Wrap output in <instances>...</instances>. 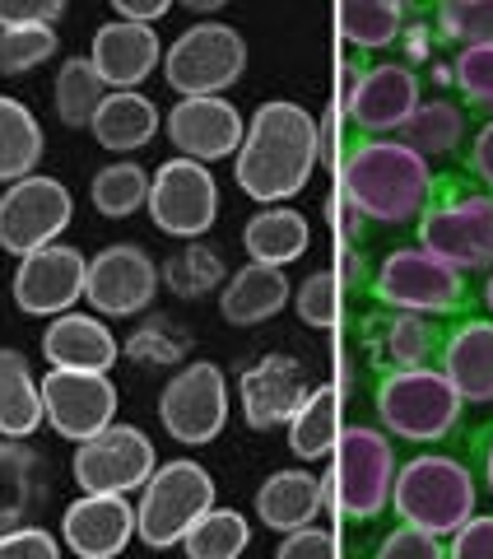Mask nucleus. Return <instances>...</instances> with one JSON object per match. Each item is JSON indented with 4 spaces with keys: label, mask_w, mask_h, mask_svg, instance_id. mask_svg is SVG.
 <instances>
[{
    "label": "nucleus",
    "mask_w": 493,
    "mask_h": 559,
    "mask_svg": "<svg viewBox=\"0 0 493 559\" xmlns=\"http://www.w3.org/2000/svg\"><path fill=\"white\" fill-rule=\"evenodd\" d=\"M322 164V131L303 103L270 98L252 112L233 154V178L256 205H285L312 182Z\"/></svg>",
    "instance_id": "f257e3e1"
},
{
    "label": "nucleus",
    "mask_w": 493,
    "mask_h": 559,
    "mask_svg": "<svg viewBox=\"0 0 493 559\" xmlns=\"http://www.w3.org/2000/svg\"><path fill=\"white\" fill-rule=\"evenodd\" d=\"M340 197L373 224H410L419 219L429 191H433V168L405 150L400 140H354L340 154Z\"/></svg>",
    "instance_id": "f03ea898"
},
{
    "label": "nucleus",
    "mask_w": 493,
    "mask_h": 559,
    "mask_svg": "<svg viewBox=\"0 0 493 559\" xmlns=\"http://www.w3.org/2000/svg\"><path fill=\"white\" fill-rule=\"evenodd\" d=\"M419 252L447 261L461 275H484L493 266V197L470 182L461 168L433 173V191L414 219Z\"/></svg>",
    "instance_id": "7ed1b4c3"
},
{
    "label": "nucleus",
    "mask_w": 493,
    "mask_h": 559,
    "mask_svg": "<svg viewBox=\"0 0 493 559\" xmlns=\"http://www.w3.org/2000/svg\"><path fill=\"white\" fill-rule=\"evenodd\" d=\"M368 299L392 312H419V318L437 322H461L480 318V294L474 280L452 271L447 261H437L419 248H396L382 257V266L368 275Z\"/></svg>",
    "instance_id": "20e7f679"
},
{
    "label": "nucleus",
    "mask_w": 493,
    "mask_h": 559,
    "mask_svg": "<svg viewBox=\"0 0 493 559\" xmlns=\"http://www.w3.org/2000/svg\"><path fill=\"white\" fill-rule=\"evenodd\" d=\"M474 503H480L474 471L461 457H452V452H419V457L396 466L392 509L405 527L447 540L474 518Z\"/></svg>",
    "instance_id": "39448f33"
},
{
    "label": "nucleus",
    "mask_w": 493,
    "mask_h": 559,
    "mask_svg": "<svg viewBox=\"0 0 493 559\" xmlns=\"http://www.w3.org/2000/svg\"><path fill=\"white\" fill-rule=\"evenodd\" d=\"M396 466V443L382 429H340L336 448H330V466L322 476V503L336 509L345 522H373L392 509Z\"/></svg>",
    "instance_id": "423d86ee"
},
{
    "label": "nucleus",
    "mask_w": 493,
    "mask_h": 559,
    "mask_svg": "<svg viewBox=\"0 0 493 559\" xmlns=\"http://www.w3.org/2000/svg\"><path fill=\"white\" fill-rule=\"evenodd\" d=\"M373 406L382 419L386 439L419 443V448H443L461 429V396L452 392V382L437 369L419 373H386L373 378Z\"/></svg>",
    "instance_id": "0eeeda50"
},
{
    "label": "nucleus",
    "mask_w": 493,
    "mask_h": 559,
    "mask_svg": "<svg viewBox=\"0 0 493 559\" xmlns=\"http://www.w3.org/2000/svg\"><path fill=\"white\" fill-rule=\"evenodd\" d=\"M215 509V476L201 462H158L154 476L140 489L135 503V536L154 550L182 546V536L196 527V518Z\"/></svg>",
    "instance_id": "6e6552de"
},
{
    "label": "nucleus",
    "mask_w": 493,
    "mask_h": 559,
    "mask_svg": "<svg viewBox=\"0 0 493 559\" xmlns=\"http://www.w3.org/2000/svg\"><path fill=\"white\" fill-rule=\"evenodd\" d=\"M158 70L182 98H224L246 70V38L219 20L191 24L182 38H172V47H164Z\"/></svg>",
    "instance_id": "1a4fd4ad"
},
{
    "label": "nucleus",
    "mask_w": 493,
    "mask_h": 559,
    "mask_svg": "<svg viewBox=\"0 0 493 559\" xmlns=\"http://www.w3.org/2000/svg\"><path fill=\"white\" fill-rule=\"evenodd\" d=\"M424 103V80L405 61H373L359 70L354 90L340 98V117L354 140H392Z\"/></svg>",
    "instance_id": "9d476101"
},
{
    "label": "nucleus",
    "mask_w": 493,
    "mask_h": 559,
    "mask_svg": "<svg viewBox=\"0 0 493 559\" xmlns=\"http://www.w3.org/2000/svg\"><path fill=\"white\" fill-rule=\"evenodd\" d=\"M149 219L158 234L196 242L215 229L219 219V182L205 164L191 159H168L149 173Z\"/></svg>",
    "instance_id": "9b49d317"
},
{
    "label": "nucleus",
    "mask_w": 493,
    "mask_h": 559,
    "mask_svg": "<svg viewBox=\"0 0 493 559\" xmlns=\"http://www.w3.org/2000/svg\"><path fill=\"white\" fill-rule=\"evenodd\" d=\"M354 341H359V355L368 359L373 378L419 373V369H437V355H443V341H447V322L419 318V312L373 308V312H363Z\"/></svg>",
    "instance_id": "f8f14e48"
},
{
    "label": "nucleus",
    "mask_w": 493,
    "mask_h": 559,
    "mask_svg": "<svg viewBox=\"0 0 493 559\" xmlns=\"http://www.w3.org/2000/svg\"><path fill=\"white\" fill-rule=\"evenodd\" d=\"M70 215H75V197H70L65 182L47 178V173L10 182L5 197H0V248L10 257L43 252L51 242H61Z\"/></svg>",
    "instance_id": "ddd939ff"
},
{
    "label": "nucleus",
    "mask_w": 493,
    "mask_h": 559,
    "mask_svg": "<svg viewBox=\"0 0 493 559\" xmlns=\"http://www.w3.org/2000/svg\"><path fill=\"white\" fill-rule=\"evenodd\" d=\"M158 419L187 448L215 443L228 425V382L219 364H209V359L182 364L168 378V388L158 392Z\"/></svg>",
    "instance_id": "4468645a"
},
{
    "label": "nucleus",
    "mask_w": 493,
    "mask_h": 559,
    "mask_svg": "<svg viewBox=\"0 0 493 559\" xmlns=\"http://www.w3.org/2000/svg\"><path fill=\"white\" fill-rule=\"evenodd\" d=\"M75 485L84 495H117L127 499L135 489H145V480L154 476L158 452L145 439V429L135 425H108L98 439L75 448Z\"/></svg>",
    "instance_id": "2eb2a0df"
},
{
    "label": "nucleus",
    "mask_w": 493,
    "mask_h": 559,
    "mask_svg": "<svg viewBox=\"0 0 493 559\" xmlns=\"http://www.w3.org/2000/svg\"><path fill=\"white\" fill-rule=\"evenodd\" d=\"M158 294V266L135 242H112L84 266V299L94 318H140Z\"/></svg>",
    "instance_id": "dca6fc26"
},
{
    "label": "nucleus",
    "mask_w": 493,
    "mask_h": 559,
    "mask_svg": "<svg viewBox=\"0 0 493 559\" xmlns=\"http://www.w3.org/2000/svg\"><path fill=\"white\" fill-rule=\"evenodd\" d=\"M43 419L70 443H89L117 425V382L108 373H61L51 369L43 382Z\"/></svg>",
    "instance_id": "f3484780"
},
{
    "label": "nucleus",
    "mask_w": 493,
    "mask_h": 559,
    "mask_svg": "<svg viewBox=\"0 0 493 559\" xmlns=\"http://www.w3.org/2000/svg\"><path fill=\"white\" fill-rule=\"evenodd\" d=\"M84 266L89 257L70 242H51L43 252L20 257V271H14V308L24 318H61V312H75V304L84 299Z\"/></svg>",
    "instance_id": "a211bd4d"
},
{
    "label": "nucleus",
    "mask_w": 493,
    "mask_h": 559,
    "mask_svg": "<svg viewBox=\"0 0 493 559\" xmlns=\"http://www.w3.org/2000/svg\"><path fill=\"white\" fill-rule=\"evenodd\" d=\"M242 131L246 121L228 98H178L164 117V135L172 140L178 159L205 164V168L219 159H233L242 145Z\"/></svg>",
    "instance_id": "6ab92c4d"
},
{
    "label": "nucleus",
    "mask_w": 493,
    "mask_h": 559,
    "mask_svg": "<svg viewBox=\"0 0 493 559\" xmlns=\"http://www.w3.org/2000/svg\"><path fill=\"white\" fill-rule=\"evenodd\" d=\"M308 392H312L308 388V369L293 355H266V359H256L252 369H242V382H238L246 429L266 433V429L289 425L293 411L303 406Z\"/></svg>",
    "instance_id": "aec40b11"
},
{
    "label": "nucleus",
    "mask_w": 493,
    "mask_h": 559,
    "mask_svg": "<svg viewBox=\"0 0 493 559\" xmlns=\"http://www.w3.org/2000/svg\"><path fill=\"white\" fill-rule=\"evenodd\" d=\"M158 61H164V43H158V33L149 24L112 20L94 33L89 66L108 84V94H135L158 70Z\"/></svg>",
    "instance_id": "412c9836"
},
{
    "label": "nucleus",
    "mask_w": 493,
    "mask_h": 559,
    "mask_svg": "<svg viewBox=\"0 0 493 559\" xmlns=\"http://www.w3.org/2000/svg\"><path fill=\"white\" fill-rule=\"evenodd\" d=\"M61 540L80 559H117L135 540V503L117 495H80L61 513Z\"/></svg>",
    "instance_id": "4be33fe9"
},
{
    "label": "nucleus",
    "mask_w": 493,
    "mask_h": 559,
    "mask_svg": "<svg viewBox=\"0 0 493 559\" xmlns=\"http://www.w3.org/2000/svg\"><path fill=\"white\" fill-rule=\"evenodd\" d=\"M437 373L452 382L461 406H489L493 401V322L489 318L447 322Z\"/></svg>",
    "instance_id": "5701e85b"
},
{
    "label": "nucleus",
    "mask_w": 493,
    "mask_h": 559,
    "mask_svg": "<svg viewBox=\"0 0 493 559\" xmlns=\"http://www.w3.org/2000/svg\"><path fill=\"white\" fill-rule=\"evenodd\" d=\"M43 359L61 373H108L121 359V345L94 312H61L43 331Z\"/></svg>",
    "instance_id": "b1692460"
},
{
    "label": "nucleus",
    "mask_w": 493,
    "mask_h": 559,
    "mask_svg": "<svg viewBox=\"0 0 493 559\" xmlns=\"http://www.w3.org/2000/svg\"><path fill=\"white\" fill-rule=\"evenodd\" d=\"M293 299L289 289V275L275 271V266H256L246 261L242 271H233L219 289V318L228 326H261L285 312V304Z\"/></svg>",
    "instance_id": "393cba45"
},
{
    "label": "nucleus",
    "mask_w": 493,
    "mask_h": 559,
    "mask_svg": "<svg viewBox=\"0 0 493 559\" xmlns=\"http://www.w3.org/2000/svg\"><path fill=\"white\" fill-rule=\"evenodd\" d=\"M47 499V462L38 448L0 439V532L28 527Z\"/></svg>",
    "instance_id": "a878e982"
},
{
    "label": "nucleus",
    "mask_w": 493,
    "mask_h": 559,
    "mask_svg": "<svg viewBox=\"0 0 493 559\" xmlns=\"http://www.w3.org/2000/svg\"><path fill=\"white\" fill-rule=\"evenodd\" d=\"M322 509H326L322 503V480H316L312 471H303V466L275 471V476H266L261 489H256V518L279 536H289L298 527H312Z\"/></svg>",
    "instance_id": "bb28decb"
},
{
    "label": "nucleus",
    "mask_w": 493,
    "mask_h": 559,
    "mask_svg": "<svg viewBox=\"0 0 493 559\" xmlns=\"http://www.w3.org/2000/svg\"><path fill=\"white\" fill-rule=\"evenodd\" d=\"M308 242H312V229H308V219L298 215L293 205L256 210V215L246 219V229H242L246 257H252L256 266H275V271H285L289 261L303 257Z\"/></svg>",
    "instance_id": "cd10ccee"
},
{
    "label": "nucleus",
    "mask_w": 493,
    "mask_h": 559,
    "mask_svg": "<svg viewBox=\"0 0 493 559\" xmlns=\"http://www.w3.org/2000/svg\"><path fill=\"white\" fill-rule=\"evenodd\" d=\"M89 131H94V140L103 150L135 154V150H145L158 131H164V117H158V108L145 94H108L103 98V108L94 112Z\"/></svg>",
    "instance_id": "c85d7f7f"
},
{
    "label": "nucleus",
    "mask_w": 493,
    "mask_h": 559,
    "mask_svg": "<svg viewBox=\"0 0 493 559\" xmlns=\"http://www.w3.org/2000/svg\"><path fill=\"white\" fill-rule=\"evenodd\" d=\"M43 429V392L20 349H0V439L28 443Z\"/></svg>",
    "instance_id": "c756f323"
},
{
    "label": "nucleus",
    "mask_w": 493,
    "mask_h": 559,
    "mask_svg": "<svg viewBox=\"0 0 493 559\" xmlns=\"http://www.w3.org/2000/svg\"><path fill=\"white\" fill-rule=\"evenodd\" d=\"M410 14H414V5H400V0H340L336 24L349 47L392 51V47H400L405 28H410Z\"/></svg>",
    "instance_id": "7c9ffc66"
},
{
    "label": "nucleus",
    "mask_w": 493,
    "mask_h": 559,
    "mask_svg": "<svg viewBox=\"0 0 493 559\" xmlns=\"http://www.w3.org/2000/svg\"><path fill=\"white\" fill-rule=\"evenodd\" d=\"M466 135H470V117L456 108L452 98H433V103H419L414 117L392 135L400 140L405 150H414L419 159H447V154H461L466 150Z\"/></svg>",
    "instance_id": "2f4dec72"
},
{
    "label": "nucleus",
    "mask_w": 493,
    "mask_h": 559,
    "mask_svg": "<svg viewBox=\"0 0 493 559\" xmlns=\"http://www.w3.org/2000/svg\"><path fill=\"white\" fill-rule=\"evenodd\" d=\"M340 406H345V392L340 388H312L308 396H303V406L293 411V419H289V452L298 462H322V457H330V448H336V439H340Z\"/></svg>",
    "instance_id": "473e14b6"
},
{
    "label": "nucleus",
    "mask_w": 493,
    "mask_h": 559,
    "mask_svg": "<svg viewBox=\"0 0 493 559\" xmlns=\"http://www.w3.org/2000/svg\"><path fill=\"white\" fill-rule=\"evenodd\" d=\"M43 150H47V140H43L33 108L0 94V182L10 187V182L33 178V168L43 164Z\"/></svg>",
    "instance_id": "72a5a7b5"
},
{
    "label": "nucleus",
    "mask_w": 493,
    "mask_h": 559,
    "mask_svg": "<svg viewBox=\"0 0 493 559\" xmlns=\"http://www.w3.org/2000/svg\"><path fill=\"white\" fill-rule=\"evenodd\" d=\"M424 20L443 51L493 47V0H437L424 5Z\"/></svg>",
    "instance_id": "f704fd0d"
},
{
    "label": "nucleus",
    "mask_w": 493,
    "mask_h": 559,
    "mask_svg": "<svg viewBox=\"0 0 493 559\" xmlns=\"http://www.w3.org/2000/svg\"><path fill=\"white\" fill-rule=\"evenodd\" d=\"M103 98H108V84L94 75L89 57H65L61 70H57V84H51V103H57L61 127L89 131V121L103 108Z\"/></svg>",
    "instance_id": "c9c22d12"
},
{
    "label": "nucleus",
    "mask_w": 493,
    "mask_h": 559,
    "mask_svg": "<svg viewBox=\"0 0 493 559\" xmlns=\"http://www.w3.org/2000/svg\"><path fill=\"white\" fill-rule=\"evenodd\" d=\"M224 280H228L224 257L215 248H205V242H187V248H178L164 266H158V285H168L187 304H196V299H205V294L224 289Z\"/></svg>",
    "instance_id": "e433bc0d"
},
{
    "label": "nucleus",
    "mask_w": 493,
    "mask_h": 559,
    "mask_svg": "<svg viewBox=\"0 0 493 559\" xmlns=\"http://www.w3.org/2000/svg\"><path fill=\"white\" fill-rule=\"evenodd\" d=\"M121 355L140 364V369H182L191 355V331L154 312V318L135 322V331L121 341Z\"/></svg>",
    "instance_id": "4c0bfd02"
},
{
    "label": "nucleus",
    "mask_w": 493,
    "mask_h": 559,
    "mask_svg": "<svg viewBox=\"0 0 493 559\" xmlns=\"http://www.w3.org/2000/svg\"><path fill=\"white\" fill-rule=\"evenodd\" d=\"M246 546H252V527H246V518L238 509H209L182 536L187 559H242Z\"/></svg>",
    "instance_id": "58836bf2"
},
{
    "label": "nucleus",
    "mask_w": 493,
    "mask_h": 559,
    "mask_svg": "<svg viewBox=\"0 0 493 559\" xmlns=\"http://www.w3.org/2000/svg\"><path fill=\"white\" fill-rule=\"evenodd\" d=\"M89 197L103 219H127L135 210H145V201H149V173L135 159H117L108 168H98Z\"/></svg>",
    "instance_id": "ea45409f"
},
{
    "label": "nucleus",
    "mask_w": 493,
    "mask_h": 559,
    "mask_svg": "<svg viewBox=\"0 0 493 559\" xmlns=\"http://www.w3.org/2000/svg\"><path fill=\"white\" fill-rule=\"evenodd\" d=\"M452 90H456V108L466 117H484L493 121V47H466L452 51Z\"/></svg>",
    "instance_id": "a19ab883"
},
{
    "label": "nucleus",
    "mask_w": 493,
    "mask_h": 559,
    "mask_svg": "<svg viewBox=\"0 0 493 559\" xmlns=\"http://www.w3.org/2000/svg\"><path fill=\"white\" fill-rule=\"evenodd\" d=\"M293 308L312 331H336L345 318V285L336 271H312L293 294Z\"/></svg>",
    "instance_id": "79ce46f5"
},
{
    "label": "nucleus",
    "mask_w": 493,
    "mask_h": 559,
    "mask_svg": "<svg viewBox=\"0 0 493 559\" xmlns=\"http://www.w3.org/2000/svg\"><path fill=\"white\" fill-rule=\"evenodd\" d=\"M61 51L57 28H0V75H28Z\"/></svg>",
    "instance_id": "37998d69"
},
{
    "label": "nucleus",
    "mask_w": 493,
    "mask_h": 559,
    "mask_svg": "<svg viewBox=\"0 0 493 559\" xmlns=\"http://www.w3.org/2000/svg\"><path fill=\"white\" fill-rule=\"evenodd\" d=\"M368 559H447V540H437L429 532L396 522V527L373 546V555H368Z\"/></svg>",
    "instance_id": "c03bdc74"
},
{
    "label": "nucleus",
    "mask_w": 493,
    "mask_h": 559,
    "mask_svg": "<svg viewBox=\"0 0 493 559\" xmlns=\"http://www.w3.org/2000/svg\"><path fill=\"white\" fill-rule=\"evenodd\" d=\"M275 559H340V536L322 522H312V527H298L279 540Z\"/></svg>",
    "instance_id": "a18cd8bd"
},
{
    "label": "nucleus",
    "mask_w": 493,
    "mask_h": 559,
    "mask_svg": "<svg viewBox=\"0 0 493 559\" xmlns=\"http://www.w3.org/2000/svg\"><path fill=\"white\" fill-rule=\"evenodd\" d=\"M65 0H0V28H57Z\"/></svg>",
    "instance_id": "49530a36"
},
{
    "label": "nucleus",
    "mask_w": 493,
    "mask_h": 559,
    "mask_svg": "<svg viewBox=\"0 0 493 559\" xmlns=\"http://www.w3.org/2000/svg\"><path fill=\"white\" fill-rule=\"evenodd\" d=\"M0 559H61V540L47 527H14L0 532Z\"/></svg>",
    "instance_id": "de8ad7c7"
},
{
    "label": "nucleus",
    "mask_w": 493,
    "mask_h": 559,
    "mask_svg": "<svg viewBox=\"0 0 493 559\" xmlns=\"http://www.w3.org/2000/svg\"><path fill=\"white\" fill-rule=\"evenodd\" d=\"M447 559H493V513H474L447 536Z\"/></svg>",
    "instance_id": "09e8293b"
},
{
    "label": "nucleus",
    "mask_w": 493,
    "mask_h": 559,
    "mask_svg": "<svg viewBox=\"0 0 493 559\" xmlns=\"http://www.w3.org/2000/svg\"><path fill=\"white\" fill-rule=\"evenodd\" d=\"M466 173L470 182H480L489 197H493V121H484V127H474V135L466 140L461 150V164H456Z\"/></svg>",
    "instance_id": "8fccbe9b"
},
{
    "label": "nucleus",
    "mask_w": 493,
    "mask_h": 559,
    "mask_svg": "<svg viewBox=\"0 0 493 559\" xmlns=\"http://www.w3.org/2000/svg\"><path fill=\"white\" fill-rule=\"evenodd\" d=\"M466 448H470V471H474V485H484V489H489V499H493V419L470 433Z\"/></svg>",
    "instance_id": "3c124183"
},
{
    "label": "nucleus",
    "mask_w": 493,
    "mask_h": 559,
    "mask_svg": "<svg viewBox=\"0 0 493 559\" xmlns=\"http://www.w3.org/2000/svg\"><path fill=\"white\" fill-rule=\"evenodd\" d=\"M330 219H336V234L345 238V248H359V238H363V224H368V219L340 197V191H336V201H330Z\"/></svg>",
    "instance_id": "603ef678"
},
{
    "label": "nucleus",
    "mask_w": 493,
    "mask_h": 559,
    "mask_svg": "<svg viewBox=\"0 0 493 559\" xmlns=\"http://www.w3.org/2000/svg\"><path fill=\"white\" fill-rule=\"evenodd\" d=\"M112 10L127 24H149L154 28V20H164V14H168V0H117Z\"/></svg>",
    "instance_id": "864d4df0"
},
{
    "label": "nucleus",
    "mask_w": 493,
    "mask_h": 559,
    "mask_svg": "<svg viewBox=\"0 0 493 559\" xmlns=\"http://www.w3.org/2000/svg\"><path fill=\"white\" fill-rule=\"evenodd\" d=\"M474 294H480V318H489V322H493V266L484 271L480 285H474Z\"/></svg>",
    "instance_id": "5fc2aeb1"
},
{
    "label": "nucleus",
    "mask_w": 493,
    "mask_h": 559,
    "mask_svg": "<svg viewBox=\"0 0 493 559\" xmlns=\"http://www.w3.org/2000/svg\"><path fill=\"white\" fill-rule=\"evenodd\" d=\"M191 10H196V14H219L224 5H219V0H191Z\"/></svg>",
    "instance_id": "6e6d98bb"
}]
</instances>
